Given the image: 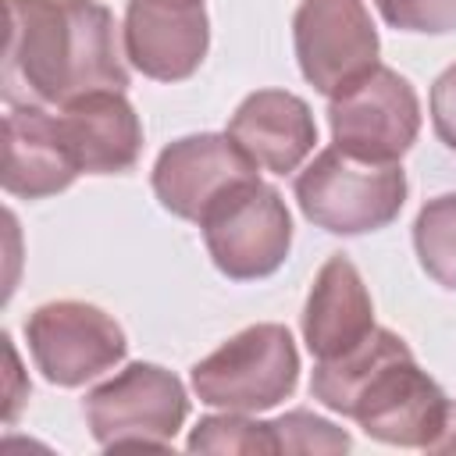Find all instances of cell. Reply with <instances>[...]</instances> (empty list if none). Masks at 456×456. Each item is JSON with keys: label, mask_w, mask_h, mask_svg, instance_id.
Segmentation results:
<instances>
[{"label": "cell", "mask_w": 456, "mask_h": 456, "mask_svg": "<svg viewBox=\"0 0 456 456\" xmlns=\"http://www.w3.org/2000/svg\"><path fill=\"white\" fill-rule=\"evenodd\" d=\"M96 89H128L114 14L100 0H7V103L64 107Z\"/></svg>", "instance_id": "obj_1"}, {"label": "cell", "mask_w": 456, "mask_h": 456, "mask_svg": "<svg viewBox=\"0 0 456 456\" xmlns=\"http://www.w3.org/2000/svg\"><path fill=\"white\" fill-rule=\"evenodd\" d=\"M406 189L403 164H370L338 146L321 150L292 182L303 217L331 235L388 228L406 203Z\"/></svg>", "instance_id": "obj_2"}, {"label": "cell", "mask_w": 456, "mask_h": 456, "mask_svg": "<svg viewBox=\"0 0 456 456\" xmlns=\"http://www.w3.org/2000/svg\"><path fill=\"white\" fill-rule=\"evenodd\" d=\"M299 349L285 324H249L192 363L189 385L203 406L260 413L296 392Z\"/></svg>", "instance_id": "obj_3"}, {"label": "cell", "mask_w": 456, "mask_h": 456, "mask_svg": "<svg viewBox=\"0 0 456 456\" xmlns=\"http://www.w3.org/2000/svg\"><path fill=\"white\" fill-rule=\"evenodd\" d=\"M82 413L103 449H171L189 417V395L167 367L139 360L89 388Z\"/></svg>", "instance_id": "obj_4"}, {"label": "cell", "mask_w": 456, "mask_h": 456, "mask_svg": "<svg viewBox=\"0 0 456 456\" xmlns=\"http://www.w3.org/2000/svg\"><path fill=\"white\" fill-rule=\"evenodd\" d=\"M200 232L214 267L232 281L274 274L292 249V214L281 192L260 178L224 192L203 214Z\"/></svg>", "instance_id": "obj_5"}, {"label": "cell", "mask_w": 456, "mask_h": 456, "mask_svg": "<svg viewBox=\"0 0 456 456\" xmlns=\"http://www.w3.org/2000/svg\"><path fill=\"white\" fill-rule=\"evenodd\" d=\"M331 142L370 164H399L420 135V100L410 78L374 64L335 96H328Z\"/></svg>", "instance_id": "obj_6"}, {"label": "cell", "mask_w": 456, "mask_h": 456, "mask_svg": "<svg viewBox=\"0 0 456 456\" xmlns=\"http://www.w3.org/2000/svg\"><path fill=\"white\" fill-rule=\"evenodd\" d=\"M25 342L36 370L50 385L78 388L125 360L128 338L121 324L82 299H53L25 317Z\"/></svg>", "instance_id": "obj_7"}, {"label": "cell", "mask_w": 456, "mask_h": 456, "mask_svg": "<svg viewBox=\"0 0 456 456\" xmlns=\"http://www.w3.org/2000/svg\"><path fill=\"white\" fill-rule=\"evenodd\" d=\"M449 410L452 403L442 385L417 367L413 353H403L367 378L349 406V417L374 442L431 449L449 420Z\"/></svg>", "instance_id": "obj_8"}, {"label": "cell", "mask_w": 456, "mask_h": 456, "mask_svg": "<svg viewBox=\"0 0 456 456\" xmlns=\"http://www.w3.org/2000/svg\"><path fill=\"white\" fill-rule=\"evenodd\" d=\"M292 46L303 78L317 93L335 96L378 64L381 39L363 0H299Z\"/></svg>", "instance_id": "obj_9"}, {"label": "cell", "mask_w": 456, "mask_h": 456, "mask_svg": "<svg viewBox=\"0 0 456 456\" xmlns=\"http://www.w3.org/2000/svg\"><path fill=\"white\" fill-rule=\"evenodd\" d=\"M256 171L260 167L232 142L228 132H196L160 150L150 185L167 214L200 224L224 192L260 178Z\"/></svg>", "instance_id": "obj_10"}, {"label": "cell", "mask_w": 456, "mask_h": 456, "mask_svg": "<svg viewBox=\"0 0 456 456\" xmlns=\"http://www.w3.org/2000/svg\"><path fill=\"white\" fill-rule=\"evenodd\" d=\"M125 61L153 82H185L210 46L203 0H128L121 18Z\"/></svg>", "instance_id": "obj_11"}, {"label": "cell", "mask_w": 456, "mask_h": 456, "mask_svg": "<svg viewBox=\"0 0 456 456\" xmlns=\"http://www.w3.org/2000/svg\"><path fill=\"white\" fill-rule=\"evenodd\" d=\"M232 142L271 175L296 171L317 146L310 103L289 89H256L228 118Z\"/></svg>", "instance_id": "obj_12"}, {"label": "cell", "mask_w": 456, "mask_h": 456, "mask_svg": "<svg viewBox=\"0 0 456 456\" xmlns=\"http://www.w3.org/2000/svg\"><path fill=\"white\" fill-rule=\"evenodd\" d=\"M57 125L86 175H121L142 153V121L121 89H96L64 103Z\"/></svg>", "instance_id": "obj_13"}, {"label": "cell", "mask_w": 456, "mask_h": 456, "mask_svg": "<svg viewBox=\"0 0 456 456\" xmlns=\"http://www.w3.org/2000/svg\"><path fill=\"white\" fill-rule=\"evenodd\" d=\"M78 164L61 135L57 114L36 103L11 107L4 118V192L46 200L78 178Z\"/></svg>", "instance_id": "obj_14"}, {"label": "cell", "mask_w": 456, "mask_h": 456, "mask_svg": "<svg viewBox=\"0 0 456 456\" xmlns=\"http://www.w3.org/2000/svg\"><path fill=\"white\" fill-rule=\"evenodd\" d=\"M374 303L370 292L356 271V264L346 253H331L303 306V342L314 360H331L363 342L374 331Z\"/></svg>", "instance_id": "obj_15"}, {"label": "cell", "mask_w": 456, "mask_h": 456, "mask_svg": "<svg viewBox=\"0 0 456 456\" xmlns=\"http://www.w3.org/2000/svg\"><path fill=\"white\" fill-rule=\"evenodd\" d=\"M403 353H413L406 346V338H399L395 331L388 328H374L363 342H356L353 349H346L342 356H331V360H317L314 363V374H310V395L328 406L331 413H342L349 417V406L356 399V392L367 385V378L385 367L388 360L403 356Z\"/></svg>", "instance_id": "obj_16"}, {"label": "cell", "mask_w": 456, "mask_h": 456, "mask_svg": "<svg viewBox=\"0 0 456 456\" xmlns=\"http://www.w3.org/2000/svg\"><path fill=\"white\" fill-rule=\"evenodd\" d=\"M413 249L424 274L456 292V192H442L417 210Z\"/></svg>", "instance_id": "obj_17"}, {"label": "cell", "mask_w": 456, "mask_h": 456, "mask_svg": "<svg viewBox=\"0 0 456 456\" xmlns=\"http://www.w3.org/2000/svg\"><path fill=\"white\" fill-rule=\"evenodd\" d=\"M189 452H278L271 420H249L246 413H210L189 431Z\"/></svg>", "instance_id": "obj_18"}, {"label": "cell", "mask_w": 456, "mask_h": 456, "mask_svg": "<svg viewBox=\"0 0 456 456\" xmlns=\"http://www.w3.org/2000/svg\"><path fill=\"white\" fill-rule=\"evenodd\" d=\"M278 452H346L353 438L335 428L331 420L310 413V410H289L271 420Z\"/></svg>", "instance_id": "obj_19"}, {"label": "cell", "mask_w": 456, "mask_h": 456, "mask_svg": "<svg viewBox=\"0 0 456 456\" xmlns=\"http://www.w3.org/2000/svg\"><path fill=\"white\" fill-rule=\"evenodd\" d=\"M374 7L399 32H456V0H374Z\"/></svg>", "instance_id": "obj_20"}, {"label": "cell", "mask_w": 456, "mask_h": 456, "mask_svg": "<svg viewBox=\"0 0 456 456\" xmlns=\"http://www.w3.org/2000/svg\"><path fill=\"white\" fill-rule=\"evenodd\" d=\"M428 107H431L435 135L456 153V64H449V68L435 78L431 96H428Z\"/></svg>", "instance_id": "obj_21"}, {"label": "cell", "mask_w": 456, "mask_h": 456, "mask_svg": "<svg viewBox=\"0 0 456 456\" xmlns=\"http://www.w3.org/2000/svg\"><path fill=\"white\" fill-rule=\"evenodd\" d=\"M428 452H456V406L449 410V420H445L442 435L435 438V445H431Z\"/></svg>", "instance_id": "obj_22"}]
</instances>
